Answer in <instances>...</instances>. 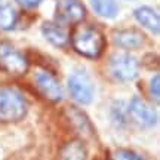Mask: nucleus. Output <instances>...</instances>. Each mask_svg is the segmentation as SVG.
Returning <instances> with one entry per match:
<instances>
[{
	"instance_id": "dca6fc26",
	"label": "nucleus",
	"mask_w": 160,
	"mask_h": 160,
	"mask_svg": "<svg viewBox=\"0 0 160 160\" xmlns=\"http://www.w3.org/2000/svg\"><path fill=\"white\" fill-rule=\"evenodd\" d=\"M43 0H17V3H19L24 8H36L37 5H40Z\"/></svg>"
},
{
	"instance_id": "f257e3e1",
	"label": "nucleus",
	"mask_w": 160,
	"mask_h": 160,
	"mask_svg": "<svg viewBox=\"0 0 160 160\" xmlns=\"http://www.w3.org/2000/svg\"><path fill=\"white\" fill-rule=\"evenodd\" d=\"M71 42L76 51L86 58H98L105 48V39L102 33L91 25L76 30Z\"/></svg>"
},
{
	"instance_id": "9d476101",
	"label": "nucleus",
	"mask_w": 160,
	"mask_h": 160,
	"mask_svg": "<svg viewBox=\"0 0 160 160\" xmlns=\"http://www.w3.org/2000/svg\"><path fill=\"white\" fill-rule=\"evenodd\" d=\"M42 31H43V36L51 42L53 46H59L62 48L68 43L70 36L67 33V30L61 27L59 24L55 22H45L43 27H42Z\"/></svg>"
},
{
	"instance_id": "6e6552de",
	"label": "nucleus",
	"mask_w": 160,
	"mask_h": 160,
	"mask_svg": "<svg viewBox=\"0 0 160 160\" xmlns=\"http://www.w3.org/2000/svg\"><path fill=\"white\" fill-rule=\"evenodd\" d=\"M36 85L40 89V92L45 95L48 99L53 102H58L62 99V89L58 85V82L46 71H37L34 76Z\"/></svg>"
},
{
	"instance_id": "f03ea898",
	"label": "nucleus",
	"mask_w": 160,
	"mask_h": 160,
	"mask_svg": "<svg viewBox=\"0 0 160 160\" xmlns=\"http://www.w3.org/2000/svg\"><path fill=\"white\" fill-rule=\"evenodd\" d=\"M27 113V102L15 89H0V122L13 123L21 120Z\"/></svg>"
},
{
	"instance_id": "1a4fd4ad",
	"label": "nucleus",
	"mask_w": 160,
	"mask_h": 160,
	"mask_svg": "<svg viewBox=\"0 0 160 160\" xmlns=\"http://www.w3.org/2000/svg\"><path fill=\"white\" fill-rule=\"evenodd\" d=\"M133 15H135V19H137L142 27H145V28L150 30V31L154 33V34H159L160 19H159L157 12H156L154 9H151L148 6H141V8H138L137 11L133 12Z\"/></svg>"
},
{
	"instance_id": "20e7f679",
	"label": "nucleus",
	"mask_w": 160,
	"mask_h": 160,
	"mask_svg": "<svg viewBox=\"0 0 160 160\" xmlns=\"http://www.w3.org/2000/svg\"><path fill=\"white\" fill-rule=\"evenodd\" d=\"M68 91L74 101L89 104L93 99V85L85 71H74L68 77Z\"/></svg>"
},
{
	"instance_id": "f3484780",
	"label": "nucleus",
	"mask_w": 160,
	"mask_h": 160,
	"mask_svg": "<svg viewBox=\"0 0 160 160\" xmlns=\"http://www.w3.org/2000/svg\"><path fill=\"white\" fill-rule=\"evenodd\" d=\"M116 160H132L131 151H119L116 154Z\"/></svg>"
},
{
	"instance_id": "9b49d317",
	"label": "nucleus",
	"mask_w": 160,
	"mask_h": 160,
	"mask_svg": "<svg viewBox=\"0 0 160 160\" xmlns=\"http://www.w3.org/2000/svg\"><path fill=\"white\" fill-rule=\"evenodd\" d=\"M114 43L123 49H138L144 43V37L141 33H138L135 30H123L117 31L114 34Z\"/></svg>"
},
{
	"instance_id": "423d86ee",
	"label": "nucleus",
	"mask_w": 160,
	"mask_h": 160,
	"mask_svg": "<svg viewBox=\"0 0 160 160\" xmlns=\"http://www.w3.org/2000/svg\"><path fill=\"white\" fill-rule=\"evenodd\" d=\"M128 110L131 119L141 128H153L157 123V116L154 110L141 98H133Z\"/></svg>"
},
{
	"instance_id": "0eeeda50",
	"label": "nucleus",
	"mask_w": 160,
	"mask_h": 160,
	"mask_svg": "<svg viewBox=\"0 0 160 160\" xmlns=\"http://www.w3.org/2000/svg\"><path fill=\"white\" fill-rule=\"evenodd\" d=\"M86 15L85 6L79 0H58L57 2V17L62 22L77 24Z\"/></svg>"
},
{
	"instance_id": "7ed1b4c3",
	"label": "nucleus",
	"mask_w": 160,
	"mask_h": 160,
	"mask_svg": "<svg viewBox=\"0 0 160 160\" xmlns=\"http://www.w3.org/2000/svg\"><path fill=\"white\" fill-rule=\"evenodd\" d=\"M110 70H111V74L114 79L120 80V82H132L137 79L138 73H139V64L131 55L119 53L111 58Z\"/></svg>"
},
{
	"instance_id": "39448f33",
	"label": "nucleus",
	"mask_w": 160,
	"mask_h": 160,
	"mask_svg": "<svg viewBox=\"0 0 160 160\" xmlns=\"http://www.w3.org/2000/svg\"><path fill=\"white\" fill-rule=\"evenodd\" d=\"M27 67V59L18 49L8 43H0V68L18 76L25 73Z\"/></svg>"
},
{
	"instance_id": "2eb2a0df",
	"label": "nucleus",
	"mask_w": 160,
	"mask_h": 160,
	"mask_svg": "<svg viewBox=\"0 0 160 160\" xmlns=\"http://www.w3.org/2000/svg\"><path fill=\"white\" fill-rule=\"evenodd\" d=\"M150 91H151V95L154 97L156 101H159V98H160V79L157 74L151 79V82H150Z\"/></svg>"
},
{
	"instance_id": "ddd939ff",
	"label": "nucleus",
	"mask_w": 160,
	"mask_h": 160,
	"mask_svg": "<svg viewBox=\"0 0 160 160\" xmlns=\"http://www.w3.org/2000/svg\"><path fill=\"white\" fill-rule=\"evenodd\" d=\"M92 9L102 18H114L119 13V5L116 0H91Z\"/></svg>"
},
{
	"instance_id": "f8f14e48",
	"label": "nucleus",
	"mask_w": 160,
	"mask_h": 160,
	"mask_svg": "<svg viewBox=\"0 0 160 160\" xmlns=\"http://www.w3.org/2000/svg\"><path fill=\"white\" fill-rule=\"evenodd\" d=\"M59 160H86V148L79 139L65 144L59 153Z\"/></svg>"
},
{
	"instance_id": "4468645a",
	"label": "nucleus",
	"mask_w": 160,
	"mask_h": 160,
	"mask_svg": "<svg viewBox=\"0 0 160 160\" xmlns=\"http://www.w3.org/2000/svg\"><path fill=\"white\" fill-rule=\"evenodd\" d=\"M17 13L8 5H0V30H11L15 27Z\"/></svg>"
}]
</instances>
